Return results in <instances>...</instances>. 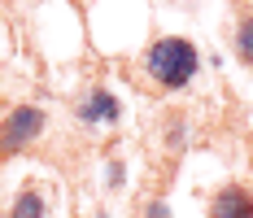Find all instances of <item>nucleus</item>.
<instances>
[{
  "label": "nucleus",
  "mask_w": 253,
  "mask_h": 218,
  "mask_svg": "<svg viewBox=\"0 0 253 218\" xmlns=\"http://www.w3.org/2000/svg\"><path fill=\"white\" fill-rule=\"evenodd\" d=\"M197 70H201V52L183 35H162V40H153L144 48V74H149L153 87H162V92L188 87L197 79Z\"/></svg>",
  "instance_id": "nucleus-1"
},
{
  "label": "nucleus",
  "mask_w": 253,
  "mask_h": 218,
  "mask_svg": "<svg viewBox=\"0 0 253 218\" xmlns=\"http://www.w3.org/2000/svg\"><path fill=\"white\" fill-rule=\"evenodd\" d=\"M44 127H48V114H44L40 105H18V109H9L4 122H0V157L26 153V148L44 135Z\"/></svg>",
  "instance_id": "nucleus-2"
},
{
  "label": "nucleus",
  "mask_w": 253,
  "mask_h": 218,
  "mask_svg": "<svg viewBox=\"0 0 253 218\" xmlns=\"http://www.w3.org/2000/svg\"><path fill=\"white\" fill-rule=\"evenodd\" d=\"M75 118L79 127H118L123 122V100L114 96L109 87H83L75 100Z\"/></svg>",
  "instance_id": "nucleus-3"
},
{
  "label": "nucleus",
  "mask_w": 253,
  "mask_h": 218,
  "mask_svg": "<svg viewBox=\"0 0 253 218\" xmlns=\"http://www.w3.org/2000/svg\"><path fill=\"white\" fill-rule=\"evenodd\" d=\"M205 218H253V192L245 183H223L218 192L210 196Z\"/></svg>",
  "instance_id": "nucleus-4"
},
{
  "label": "nucleus",
  "mask_w": 253,
  "mask_h": 218,
  "mask_svg": "<svg viewBox=\"0 0 253 218\" xmlns=\"http://www.w3.org/2000/svg\"><path fill=\"white\" fill-rule=\"evenodd\" d=\"M231 48H236V57L245 61L253 70V4H240L236 9V26H231Z\"/></svg>",
  "instance_id": "nucleus-5"
},
{
  "label": "nucleus",
  "mask_w": 253,
  "mask_h": 218,
  "mask_svg": "<svg viewBox=\"0 0 253 218\" xmlns=\"http://www.w3.org/2000/svg\"><path fill=\"white\" fill-rule=\"evenodd\" d=\"M44 214H48V201H44V192L35 183H26L9 205V218H44Z\"/></svg>",
  "instance_id": "nucleus-6"
},
{
  "label": "nucleus",
  "mask_w": 253,
  "mask_h": 218,
  "mask_svg": "<svg viewBox=\"0 0 253 218\" xmlns=\"http://www.w3.org/2000/svg\"><path fill=\"white\" fill-rule=\"evenodd\" d=\"M126 183V170H123V157H109V162H105V188H114V192H118V188H123Z\"/></svg>",
  "instance_id": "nucleus-7"
},
{
  "label": "nucleus",
  "mask_w": 253,
  "mask_h": 218,
  "mask_svg": "<svg viewBox=\"0 0 253 218\" xmlns=\"http://www.w3.org/2000/svg\"><path fill=\"white\" fill-rule=\"evenodd\" d=\"M183 140H188V131H183V118L175 114V118H170V131H166V144H170V148H183Z\"/></svg>",
  "instance_id": "nucleus-8"
},
{
  "label": "nucleus",
  "mask_w": 253,
  "mask_h": 218,
  "mask_svg": "<svg viewBox=\"0 0 253 218\" xmlns=\"http://www.w3.org/2000/svg\"><path fill=\"white\" fill-rule=\"evenodd\" d=\"M144 218H170V205H166L162 196H149V201H144Z\"/></svg>",
  "instance_id": "nucleus-9"
}]
</instances>
